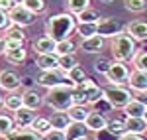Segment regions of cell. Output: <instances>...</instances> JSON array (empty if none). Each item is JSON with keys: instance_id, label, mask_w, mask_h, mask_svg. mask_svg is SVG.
<instances>
[{"instance_id": "obj_1", "label": "cell", "mask_w": 147, "mask_h": 140, "mask_svg": "<svg viewBox=\"0 0 147 140\" xmlns=\"http://www.w3.org/2000/svg\"><path fill=\"white\" fill-rule=\"evenodd\" d=\"M75 28H77V16L71 12H61V14H53L47 18L45 34L53 38L55 42H61L75 34Z\"/></svg>"}, {"instance_id": "obj_2", "label": "cell", "mask_w": 147, "mask_h": 140, "mask_svg": "<svg viewBox=\"0 0 147 140\" xmlns=\"http://www.w3.org/2000/svg\"><path fill=\"white\" fill-rule=\"evenodd\" d=\"M73 87L75 85H55L47 89V93L43 95V105H47L51 111H69L75 105Z\"/></svg>"}, {"instance_id": "obj_3", "label": "cell", "mask_w": 147, "mask_h": 140, "mask_svg": "<svg viewBox=\"0 0 147 140\" xmlns=\"http://www.w3.org/2000/svg\"><path fill=\"white\" fill-rule=\"evenodd\" d=\"M110 51H112V57L118 61H131L137 53V42L125 32H122L110 38Z\"/></svg>"}, {"instance_id": "obj_4", "label": "cell", "mask_w": 147, "mask_h": 140, "mask_svg": "<svg viewBox=\"0 0 147 140\" xmlns=\"http://www.w3.org/2000/svg\"><path fill=\"white\" fill-rule=\"evenodd\" d=\"M102 95L114 109H124L134 99V93L127 85H114V83H108V87L102 89Z\"/></svg>"}, {"instance_id": "obj_5", "label": "cell", "mask_w": 147, "mask_h": 140, "mask_svg": "<svg viewBox=\"0 0 147 140\" xmlns=\"http://www.w3.org/2000/svg\"><path fill=\"white\" fill-rule=\"evenodd\" d=\"M108 83H114V85H125L127 83V77H129V67H127V61H118V59H112L110 67L104 75Z\"/></svg>"}, {"instance_id": "obj_6", "label": "cell", "mask_w": 147, "mask_h": 140, "mask_svg": "<svg viewBox=\"0 0 147 140\" xmlns=\"http://www.w3.org/2000/svg\"><path fill=\"white\" fill-rule=\"evenodd\" d=\"M35 83L41 85V87H45V89H51V87H55V85H73V83L65 77V73H63L61 69H45V71H41V73L37 75Z\"/></svg>"}, {"instance_id": "obj_7", "label": "cell", "mask_w": 147, "mask_h": 140, "mask_svg": "<svg viewBox=\"0 0 147 140\" xmlns=\"http://www.w3.org/2000/svg\"><path fill=\"white\" fill-rule=\"evenodd\" d=\"M124 28L125 26L120 22L118 18H100V20L96 22V34L102 36L104 40H110L114 36L122 34Z\"/></svg>"}, {"instance_id": "obj_8", "label": "cell", "mask_w": 147, "mask_h": 140, "mask_svg": "<svg viewBox=\"0 0 147 140\" xmlns=\"http://www.w3.org/2000/svg\"><path fill=\"white\" fill-rule=\"evenodd\" d=\"M8 16H10V22L16 24V26H22V28H28L35 22V14L30 12L24 4H14L10 10H8Z\"/></svg>"}, {"instance_id": "obj_9", "label": "cell", "mask_w": 147, "mask_h": 140, "mask_svg": "<svg viewBox=\"0 0 147 140\" xmlns=\"http://www.w3.org/2000/svg\"><path fill=\"white\" fill-rule=\"evenodd\" d=\"M4 57H6V61H8V63H12V65H20V63H24V61H26L28 51H26L24 44L6 40V51H4Z\"/></svg>"}, {"instance_id": "obj_10", "label": "cell", "mask_w": 147, "mask_h": 140, "mask_svg": "<svg viewBox=\"0 0 147 140\" xmlns=\"http://www.w3.org/2000/svg\"><path fill=\"white\" fill-rule=\"evenodd\" d=\"M20 89V75L12 69L0 71V91L4 93H12Z\"/></svg>"}, {"instance_id": "obj_11", "label": "cell", "mask_w": 147, "mask_h": 140, "mask_svg": "<svg viewBox=\"0 0 147 140\" xmlns=\"http://www.w3.org/2000/svg\"><path fill=\"white\" fill-rule=\"evenodd\" d=\"M79 49L84 53H102L104 49V38L98 34L90 36V38H82L79 44Z\"/></svg>"}, {"instance_id": "obj_12", "label": "cell", "mask_w": 147, "mask_h": 140, "mask_svg": "<svg viewBox=\"0 0 147 140\" xmlns=\"http://www.w3.org/2000/svg\"><path fill=\"white\" fill-rule=\"evenodd\" d=\"M108 124V117L102 115V113H96V111H88V115L84 118V126L88 128V132H98V130L106 128Z\"/></svg>"}, {"instance_id": "obj_13", "label": "cell", "mask_w": 147, "mask_h": 140, "mask_svg": "<svg viewBox=\"0 0 147 140\" xmlns=\"http://www.w3.org/2000/svg\"><path fill=\"white\" fill-rule=\"evenodd\" d=\"M124 32L129 38H134L136 42H145L147 40V22H143V20H134V22L125 24Z\"/></svg>"}, {"instance_id": "obj_14", "label": "cell", "mask_w": 147, "mask_h": 140, "mask_svg": "<svg viewBox=\"0 0 147 140\" xmlns=\"http://www.w3.org/2000/svg\"><path fill=\"white\" fill-rule=\"evenodd\" d=\"M134 93H141V91H147V73L145 71L134 69L129 71V77H127V83H125Z\"/></svg>"}, {"instance_id": "obj_15", "label": "cell", "mask_w": 147, "mask_h": 140, "mask_svg": "<svg viewBox=\"0 0 147 140\" xmlns=\"http://www.w3.org/2000/svg\"><path fill=\"white\" fill-rule=\"evenodd\" d=\"M41 105H43V95L37 93V89H26L22 93V107L32 109V111H39Z\"/></svg>"}, {"instance_id": "obj_16", "label": "cell", "mask_w": 147, "mask_h": 140, "mask_svg": "<svg viewBox=\"0 0 147 140\" xmlns=\"http://www.w3.org/2000/svg\"><path fill=\"white\" fill-rule=\"evenodd\" d=\"M14 126H18V128H30V124H32V120L35 118V111L32 109H18L16 113H14Z\"/></svg>"}, {"instance_id": "obj_17", "label": "cell", "mask_w": 147, "mask_h": 140, "mask_svg": "<svg viewBox=\"0 0 147 140\" xmlns=\"http://www.w3.org/2000/svg\"><path fill=\"white\" fill-rule=\"evenodd\" d=\"M35 65L41 71L45 69H59V55L57 53H35Z\"/></svg>"}, {"instance_id": "obj_18", "label": "cell", "mask_w": 147, "mask_h": 140, "mask_svg": "<svg viewBox=\"0 0 147 140\" xmlns=\"http://www.w3.org/2000/svg\"><path fill=\"white\" fill-rule=\"evenodd\" d=\"M55 40L53 38H49V36H41V38H37L34 44H32V49H34L35 53H55Z\"/></svg>"}, {"instance_id": "obj_19", "label": "cell", "mask_w": 147, "mask_h": 140, "mask_svg": "<svg viewBox=\"0 0 147 140\" xmlns=\"http://www.w3.org/2000/svg\"><path fill=\"white\" fill-rule=\"evenodd\" d=\"M80 136H88V128L84 126V122H75L71 120L69 126L65 128V140H77Z\"/></svg>"}, {"instance_id": "obj_20", "label": "cell", "mask_w": 147, "mask_h": 140, "mask_svg": "<svg viewBox=\"0 0 147 140\" xmlns=\"http://www.w3.org/2000/svg\"><path fill=\"white\" fill-rule=\"evenodd\" d=\"M147 122L143 117H125V132H134V134H145Z\"/></svg>"}, {"instance_id": "obj_21", "label": "cell", "mask_w": 147, "mask_h": 140, "mask_svg": "<svg viewBox=\"0 0 147 140\" xmlns=\"http://www.w3.org/2000/svg\"><path fill=\"white\" fill-rule=\"evenodd\" d=\"M2 107L10 113H16L18 109H22V93H18V91L6 93V97L2 99Z\"/></svg>"}, {"instance_id": "obj_22", "label": "cell", "mask_w": 147, "mask_h": 140, "mask_svg": "<svg viewBox=\"0 0 147 140\" xmlns=\"http://www.w3.org/2000/svg\"><path fill=\"white\" fill-rule=\"evenodd\" d=\"M145 109H147V107L143 105L139 99H137L136 95H134V99H131V101H129V103H127V105H125L122 111H124L125 117H143Z\"/></svg>"}, {"instance_id": "obj_23", "label": "cell", "mask_w": 147, "mask_h": 140, "mask_svg": "<svg viewBox=\"0 0 147 140\" xmlns=\"http://www.w3.org/2000/svg\"><path fill=\"white\" fill-rule=\"evenodd\" d=\"M4 140H39V136L32 128H18V126H14V130L8 132Z\"/></svg>"}, {"instance_id": "obj_24", "label": "cell", "mask_w": 147, "mask_h": 140, "mask_svg": "<svg viewBox=\"0 0 147 140\" xmlns=\"http://www.w3.org/2000/svg\"><path fill=\"white\" fill-rule=\"evenodd\" d=\"M2 36H4V40L26 44V32H24L22 26H16V24H12V26H8V28H6V30L2 32Z\"/></svg>"}, {"instance_id": "obj_25", "label": "cell", "mask_w": 147, "mask_h": 140, "mask_svg": "<svg viewBox=\"0 0 147 140\" xmlns=\"http://www.w3.org/2000/svg\"><path fill=\"white\" fill-rule=\"evenodd\" d=\"M49 120H51V128H59V130H65L71 122L67 111H55L53 117H49Z\"/></svg>"}, {"instance_id": "obj_26", "label": "cell", "mask_w": 147, "mask_h": 140, "mask_svg": "<svg viewBox=\"0 0 147 140\" xmlns=\"http://www.w3.org/2000/svg\"><path fill=\"white\" fill-rule=\"evenodd\" d=\"M86 8H90V0H65V12H71L75 16H79Z\"/></svg>"}, {"instance_id": "obj_27", "label": "cell", "mask_w": 147, "mask_h": 140, "mask_svg": "<svg viewBox=\"0 0 147 140\" xmlns=\"http://www.w3.org/2000/svg\"><path fill=\"white\" fill-rule=\"evenodd\" d=\"M30 128L34 130L37 136H41L43 132H47V130L51 128V120L47 117H37V115H35V118L32 120V124H30Z\"/></svg>"}, {"instance_id": "obj_28", "label": "cell", "mask_w": 147, "mask_h": 140, "mask_svg": "<svg viewBox=\"0 0 147 140\" xmlns=\"http://www.w3.org/2000/svg\"><path fill=\"white\" fill-rule=\"evenodd\" d=\"M88 111H90V109H86V105H73L67 111V115H69V118L75 120V122H84Z\"/></svg>"}, {"instance_id": "obj_29", "label": "cell", "mask_w": 147, "mask_h": 140, "mask_svg": "<svg viewBox=\"0 0 147 140\" xmlns=\"http://www.w3.org/2000/svg\"><path fill=\"white\" fill-rule=\"evenodd\" d=\"M65 77H67V79L73 83V85H80V83L86 79V71H84V69L79 65V63H77L75 67H71V69L65 73Z\"/></svg>"}, {"instance_id": "obj_30", "label": "cell", "mask_w": 147, "mask_h": 140, "mask_svg": "<svg viewBox=\"0 0 147 140\" xmlns=\"http://www.w3.org/2000/svg\"><path fill=\"white\" fill-rule=\"evenodd\" d=\"M106 128L114 132L116 136H120V134H124L125 132V115L124 117H116V118H108V124H106Z\"/></svg>"}, {"instance_id": "obj_31", "label": "cell", "mask_w": 147, "mask_h": 140, "mask_svg": "<svg viewBox=\"0 0 147 140\" xmlns=\"http://www.w3.org/2000/svg\"><path fill=\"white\" fill-rule=\"evenodd\" d=\"M75 32L80 36V40L82 38H90V36L96 34V22H77Z\"/></svg>"}, {"instance_id": "obj_32", "label": "cell", "mask_w": 147, "mask_h": 140, "mask_svg": "<svg viewBox=\"0 0 147 140\" xmlns=\"http://www.w3.org/2000/svg\"><path fill=\"white\" fill-rule=\"evenodd\" d=\"M75 49H77V46H75V42H73L71 38L61 40V42H57V44H55V53H57V55H69V53H75Z\"/></svg>"}, {"instance_id": "obj_33", "label": "cell", "mask_w": 147, "mask_h": 140, "mask_svg": "<svg viewBox=\"0 0 147 140\" xmlns=\"http://www.w3.org/2000/svg\"><path fill=\"white\" fill-rule=\"evenodd\" d=\"M22 4L30 12H34L35 16H37V14H43V12L47 10V2L45 0H24Z\"/></svg>"}, {"instance_id": "obj_34", "label": "cell", "mask_w": 147, "mask_h": 140, "mask_svg": "<svg viewBox=\"0 0 147 140\" xmlns=\"http://www.w3.org/2000/svg\"><path fill=\"white\" fill-rule=\"evenodd\" d=\"M90 107H92V111H96V113H102V115H108V113H114V111H116V109H114V107L110 105L108 101H106V97H104V95H102L98 101H94Z\"/></svg>"}, {"instance_id": "obj_35", "label": "cell", "mask_w": 147, "mask_h": 140, "mask_svg": "<svg viewBox=\"0 0 147 140\" xmlns=\"http://www.w3.org/2000/svg\"><path fill=\"white\" fill-rule=\"evenodd\" d=\"M14 130V118L8 115H0V138H6V134Z\"/></svg>"}, {"instance_id": "obj_36", "label": "cell", "mask_w": 147, "mask_h": 140, "mask_svg": "<svg viewBox=\"0 0 147 140\" xmlns=\"http://www.w3.org/2000/svg\"><path fill=\"white\" fill-rule=\"evenodd\" d=\"M124 6L127 12H136V14H139V12L147 10V0H124Z\"/></svg>"}, {"instance_id": "obj_37", "label": "cell", "mask_w": 147, "mask_h": 140, "mask_svg": "<svg viewBox=\"0 0 147 140\" xmlns=\"http://www.w3.org/2000/svg\"><path fill=\"white\" fill-rule=\"evenodd\" d=\"M77 65V57H75V53H69V55H59V69L63 71V73H67L71 67H75Z\"/></svg>"}, {"instance_id": "obj_38", "label": "cell", "mask_w": 147, "mask_h": 140, "mask_svg": "<svg viewBox=\"0 0 147 140\" xmlns=\"http://www.w3.org/2000/svg\"><path fill=\"white\" fill-rule=\"evenodd\" d=\"M100 18L102 16L94 8H86L84 12H80L79 16H77V22H98Z\"/></svg>"}, {"instance_id": "obj_39", "label": "cell", "mask_w": 147, "mask_h": 140, "mask_svg": "<svg viewBox=\"0 0 147 140\" xmlns=\"http://www.w3.org/2000/svg\"><path fill=\"white\" fill-rule=\"evenodd\" d=\"M131 61H134V69H139V71H145L147 73V49L137 51L136 57L131 59Z\"/></svg>"}, {"instance_id": "obj_40", "label": "cell", "mask_w": 147, "mask_h": 140, "mask_svg": "<svg viewBox=\"0 0 147 140\" xmlns=\"http://www.w3.org/2000/svg\"><path fill=\"white\" fill-rule=\"evenodd\" d=\"M39 140H65V130H59V128H49L47 132H43Z\"/></svg>"}, {"instance_id": "obj_41", "label": "cell", "mask_w": 147, "mask_h": 140, "mask_svg": "<svg viewBox=\"0 0 147 140\" xmlns=\"http://www.w3.org/2000/svg\"><path fill=\"white\" fill-rule=\"evenodd\" d=\"M110 63H112L110 59H106V57H102V55H100V57L94 61V71L100 73V75H106V71H108V67H110Z\"/></svg>"}, {"instance_id": "obj_42", "label": "cell", "mask_w": 147, "mask_h": 140, "mask_svg": "<svg viewBox=\"0 0 147 140\" xmlns=\"http://www.w3.org/2000/svg\"><path fill=\"white\" fill-rule=\"evenodd\" d=\"M92 134H94V140H118V136L114 132H110L108 128H102L98 132H92Z\"/></svg>"}, {"instance_id": "obj_43", "label": "cell", "mask_w": 147, "mask_h": 140, "mask_svg": "<svg viewBox=\"0 0 147 140\" xmlns=\"http://www.w3.org/2000/svg\"><path fill=\"white\" fill-rule=\"evenodd\" d=\"M34 85H35V79L32 77V75L20 77V87H24V89H34Z\"/></svg>"}, {"instance_id": "obj_44", "label": "cell", "mask_w": 147, "mask_h": 140, "mask_svg": "<svg viewBox=\"0 0 147 140\" xmlns=\"http://www.w3.org/2000/svg\"><path fill=\"white\" fill-rule=\"evenodd\" d=\"M8 26H12L10 22V16H8V12H4V10H0V32H4Z\"/></svg>"}, {"instance_id": "obj_45", "label": "cell", "mask_w": 147, "mask_h": 140, "mask_svg": "<svg viewBox=\"0 0 147 140\" xmlns=\"http://www.w3.org/2000/svg\"><path fill=\"white\" fill-rule=\"evenodd\" d=\"M118 140H147L143 134H134V132H124V134H120Z\"/></svg>"}, {"instance_id": "obj_46", "label": "cell", "mask_w": 147, "mask_h": 140, "mask_svg": "<svg viewBox=\"0 0 147 140\" xmlns=\"http://www.w3.org/2000/svg\"><path fill=\"white\" fill-rule=\"evenodd\" d=\"M12 6H14V0H0V10L8 12Z\"/></svg>"}, {"instance_id": "obj_47", "label": "cell", "mask_w": 147, "mask_h": 140, "mask_svg": "<svg viewBox=\"0 0 147 140\" xmlns=\"http://www.w3.org/2000/svg\"><path fill=\"white\" fill-rule=\"evenodd\" d=\"M136 97H137V99H139V101H141V103H143V105L147 107V91H141V93H136Z\"/></svg>"}, {"instance_id": "obj_48", "label": "cell", "mask_w": 147, "mask_h": 140, "mask_svg": "<svg viewBox=\"0 0 147 140\" xmlns=\"http://www.w3.org/2000/svg\"><path fill=\"white\" fill-rule=\"evenodd\" d=\"M4 51H6V40L4 36H0V55H4Z\"/></svg>"}, {"instance_id": "obj_49", "label": "cell", "mask_w": 147, "mask_h": 140, "mask_svg": "<svg viewBox=\"0 0 147 140\" xmlns=\"http://www.w3.org/2000/svg\"><path fill=\"white\" fill-rule=\"evenodd\" d=\"M77 140H92V138H88V136H80V138H77Z\"/></svg>"}, {"instance_id": "obj_50", "label": "cell", "mask_w": 147, "mask_h": 140, "mask_svg": "<svg viewBox=\"0 0 147 140\" xmlns=\"http://www.w3.org/2000/svg\"><path fill=\"white\" fill-rule=\"evenodd\" d=\"M143 120L147 122V109H145V113H143Z\"/></svg>"}, {"instance_id": "obj_51", "label": "cell", "mask_w": 147, "mask_h": 140, "mask_svg": "<svg viewBox=\"0 0 147 140\" xmlns=\"http://www.w3.org/2000/svg\"><path fill=\"white\" fill-rule=\"evenodd\" d=\"M24 0H14V4H22Z\"/></svg>"}, {"instance_id": "obj_52", "label": "cell", "mask_w": 147, "mask_h": 140, "mask_svg": "<svg viewBox=\"0 0 147 140\" xmlns=\"http://www.w3.org/2000/svg\"><path fill=\"white\" fill-rule=\"evenodd\" d=\"M102 2H104V4H110V2H114V0H102Z\"/></svg>"}, {"instance_id": "obj_53", "label": "cell", "mask_w": 147, "mask_h": 140, "mask_svg": "<svg viewBox=\"0 0 147 140\" xmlns=\"http://www.w3.org/2000/svg\"><path fill=\"white\" fill-rule=\"evenodd\" d=\"M2 99H4V97H2V95H0V107H2Z\"/></svg>"}, {"instance_id": "obj_54", "label": "cell", "mask_w": 147, "mask_h": 140, "mask_svg": "<svg viewBox=\"0 0 147 140\" xmlns=\"http://www.w3.org/2000/svg\"><path fill=\"white\" fill-rule=\"evenodd\" d=\"M143 136H145V138H147V130H145V134H143Z\"/></svg>"}]
</instances>
